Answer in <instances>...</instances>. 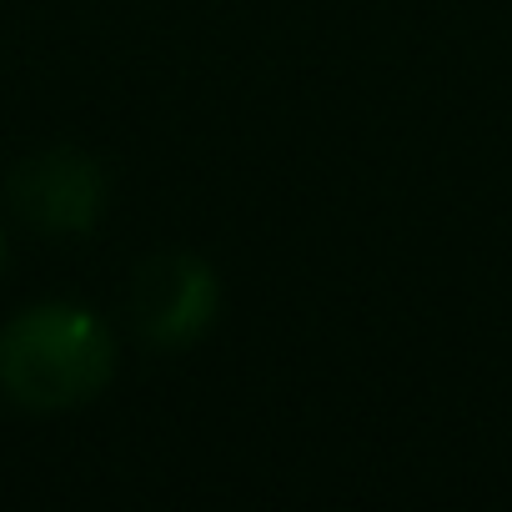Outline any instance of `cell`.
Segmentation results:
<instances>
[{
    "label": "cell",
    "mask_w": 512,
    "mask_h": 512,
    "mask_svg": "<svg viewBox=\"0 0 512 512\" xmlns=\"http://www.w3.org/2000/svg\"><path fill=\"white\" fill-rule=\"evenodd\" d=\"M6 196L16 216L46 236H91L106 211V171L76 146H51L11 166Z\"/></svg>",
    "instance_id": "cell-3"
},
{
    "label": "cell",
    "mask_w": 512,
    "mask_h": 512,
    "mask_svg": "<svg viewBox=\"0 0 512 512\" xmlns=\"http://www.w3.org/2000/svg\"><path fill=\"white\" fill-rule=\"evenodd\" d=\"M131 327L156 352H181L201 342L221 312V282L191 251H156L136 267L131 292Z\"/></svg>",
    "instance_id": "cell-2"
},
{
    "label": "cell",
    "mask_w": 512,
    "mask_h": 512,
    "mask_svg": "<svg viewBox=\"0 0 512 512\" xmlns=\"http://www.w3.org/2000/svg\"><path fill=\"white\" fill-rule=\"evenodd\" d=\"M0 267H6V236H0Z\"/></svg>",
    "instance_id": "cell-4"
},
{
    "label": "cell",
    "mask_w": 512,
    "mask_h": 512,
    "mask_svg": "<svg viewBox=\"0 0 512 512\" xmlns=\"http://www.w3.org/2000/svg\"><path fill=\"white\" fill-rule=\"evenodd\" d=\"M116 377L111 327L76 302H46L0 327V392L26 412H71Z\"/></svg>",
    "instance_id": "cell-1"
}]
</instances>
